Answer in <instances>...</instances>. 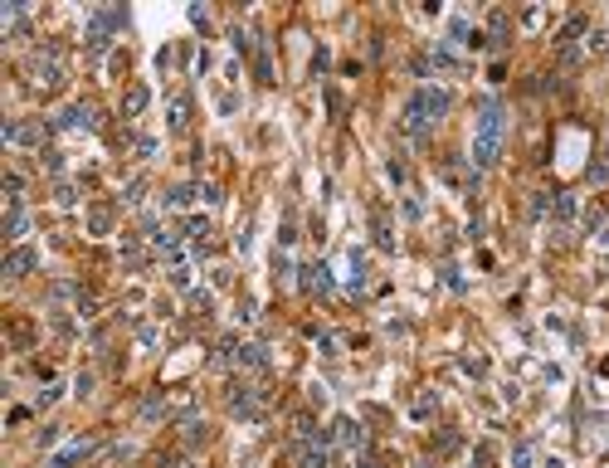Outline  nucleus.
<instances>
[{
  "instance_id": "1",
  "label": "nucleus",
  "mask_w": 609,
  "mask_h": 468,
  "mask_svg": "<svg viewBox=\"0 0 609 468\" xmlns=\"http://www.w3.org/2000/svg\"><path fill=\"white\" fill-rule=\"evenodd\" d=\"M497 147H502V113L487 103V108H482V118H478V147H473V161H478V166H492V161H497Z\"/></svg>"
},
{
  "instance_id": "2",
  "label": "nucleus",
  "mask_w": 609,
  "mask_h": 468,
  "mask_svg": "<svg viewBox=\"0 0 609 468\" xmlns=\"http://www.w3.org/2000/svg\"><path fill=\"white\" fill-rule=\"evenodd\" d=\"M443 108H448V93H439V88H419V93L410 98V127H424V122L443 118Z\"/></svg>"
},
{
  "instance_id": "3",
  "label": "nucleus",
  "mask_w": 609,
  "mask_h": 468,
  "mask_svg": "<svg viewBox=\"0 0 609 468\" xmlns=\"http://www.w3.org/2000/svg\"><path fill=\"white\" fill-rule=\"evenodd\" d=\"M25 268H35V254H30V249H15V254L5 258V273H25Z\"/></svg>"
},
{
  "instance_id": "4",
  "label": "nucleus",
  "mask_w": 609,
  "mask_h": 468,
  "mask_svg": "<svg viewBox=\"0 0 609 468\" xmlns=\"http://www.w3.org/2000/svg\"><path fill=\"white\" fill-rule=\"evenodd\" d=\"M303 468H327V454H322V449H307V454H303Z\"/></svg>"
}]
</instances>
